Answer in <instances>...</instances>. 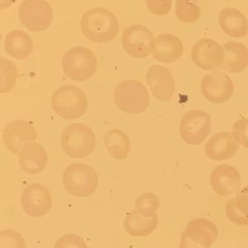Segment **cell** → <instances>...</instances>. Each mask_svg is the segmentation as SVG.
Listing matches in <instances>:
<instances>
[{"label": "cell", "instance_id": "31", "mask_svg": "<svg viewBox=\"0 0 248 248\" xmlns=\"http://www.w3.org/2000/svg\"><path fill=\"white\" fill-rule=\"evenodd\" d=\"M14 0H1V9H4L11 6Z\"/></svg>", "mask_w": 248, "mask_h": 248}, {"label": "cell", "instance_id": "27", "mask_svg": "<svg viewBox=\"0 0 248 248\" xmlns=\"http://www.w3.org/2000/svg\"><path fill=\"white\" fill-rule=\"evenodd\" d=\"M159 206V201L155 195L151 193H146L137 198L135 201V208L140 211L154 215L153 212L157 209Z\"/></svg>", "mask_w": 248, "mask_h": 248}, {"label": "cell", "instance_id": "24", "mask_svg": "<svg viewBox=\"0 0 248 248\" xmlns=\"http://www.w3.org/2000/svg\"><path fill=\"white\" fill-rule=\"evenodd\" d=\"M175 15L182 23L197 22L201 16L198 0H175Z\"/></svg>", "mask_w": 248, "mask_h": 248}, {"label": "cell", "instance_id": "6", "mask_svg": "<svg viewBox=\"0 0 248 248\" xmlns=\"http://www.w3.org/2000/svg\"><path fill=\"white\" fill-rule=\"evenodd\" d=\"M62 70L65 77L72 80H87L97 70L95 55L84 46L71 48L62 57Z\"/></svg>", "mask_w": 248, "mask_h": 248}, {"label": "cell", "instance_id": "13", "mask_svg": "<svg viewBox=\"0 0 248 248\" xmlns=\"http://www.w3.org/2000/svg\"><path fill=\"white\" fill-rule=\"evenodd\" d=\"M37 139L33 125L24 120H16L6 125L3 133V142L7 149L17 154L25 145Z\"/></svg>", "mask_w": 248, "mask_h": 248}, {"label": "cell", "instance_id": "8", "mask_svg": "<svg viewBox=\"0 0 248 248\" xmlns=\"http://www.w3.org/2000/svg\"><path fill=\"white\" fill-rule=\"evenodd\" d=\"M211 129V117L199 109H192L184 114L180 124V135L189 145H200L209 136Z\"/></svg>", "mask_w": 248, "mask_h": 248}, {"label": "cell", "instance_id": "21", "mask_svg": "<svg viewBox=\"0 0 248 248\" xmlns=\"http://www.w3.org/2000/svg\"><path fill=\"white\" fill-rule=\"evenodd\" d=\"M4 49L13 58L24 60L31 55L33 43L29 34L20 30H13L6 36Z\"/></svg>", "mask_w": 248, "mask_h": 248}, {"label": "cell", "instance_id": "14", "mask_svg": "<svg viewBox=\"0 0 248 248\" xmlns=\"http://www.w3.org/2000/svg\"><path fill=\"white\" fill-rule=\"evenodd\" d=\"M147 83L155 99L160 101H168L175 91V79L167 68L153 65L147 72Z\"/></svg>", "mask_w": 248, "mask_h": 248}, {"label": "cell", "instance_id": "12", "mask_svg": "<svg viewBox=\"0 0 248 248\" xmlns=\"http://www.w3.org/2000/svg\"><path fill=\"white\" fill-rule=\"evenodd\" d=\"M21 203L24 211L31 217H41L47 215L52 204L50 190L41 184H31L23 189Z\"/></svg>", "mask_w": 248, "mask_h": 248}, {"label": "cell", "instance_id": "29", "mask_svg": "<svg viewBox=\"0 0 248 248\" xmlns=\"http://www.w3.org/2000/svg\"><path fill=\"white\" fill-rule=\"evenodd\" d=\"M54 248H89L84 239L77 234H65L57 240Z\"/></svg>", "mask_w": 248, "mask_h": 248}, {"label": "cell", "instance_id": "22", "mask_svg": "<svg viewBox=\"0 0 248 248\" xmlns=\"http://www.w3.org/2000/svg\"><path fill=\"white\" fill-rule=\"evenodd\" d=\"M211 182L214 189L221 195H229L237 188L239 173L230 165H221L212 172Z\"/></svg>", "mask_w": 248, "mask_h": 248}, {"label": "cell", "instance_id": "7", "mask_svg": "<svg viewBox=\"0 0 248 248\" xmlns=\"http://www.w3.org/2000/svg\"><path fill=\"white\" fill-rule=\"evenodd\" d=\"M18 16L26 29L39 32L51 25L53 11L46 0H24L20 4Z\"/></svg>", "mask_w": 248, "mask_h": 248}, {"label": "cell", "instance_id": "20", "mask_svg": "<svg viewBox=\"0 0 248 248\" xmlns=\"http://www.w3.org/2000/svg\"><path fill=\"white\" fill-rule=\"evenodd\" d=\"M225 58L222 69L229 73H241L248 66V48L243 43L228 42L223 46Z\"/></svg>", "mask_w": 248, "mask_h": 248}, {"label": "cell", "instance_id": "5", "mask_svg": "<svg viewBox=\"0 0 248 248\" xmlns=\"http://www.w3.org/2000/svg\"><path fill=\"white\" fill-rule=\"evenodd\" d=\"M62 181L66 191L78 198L93 195L99 184L95 170L88 164L80 162L71 164L66 167Z\"/></svg>", "mask_w": 248, "mask_h": 248}, {"label": "cell", "instance_id": "28", "mask_svg": "<svg viewBox=\"0 0 248 248\" xmlns=\"http://www.w3.org/2000/svg\"><path fill=\"white\" fill-rule=\"evenodd\" d=\"M232 134L238 145L248 149V119L237 120L232 126Z\"/></svg>", "mask_w": 248, "mask_h": 248}, {"label": "cell", "instance_id": "10", "mask_svg": "<svg viewBox=\"0 0 248 248\" xmlns=\"http://www.w3.org/2000/svg\"><path fill=\"white\" fill-rule=\"evenodd\" d=\"M224 58L223 46L211 38L199 40L192 48V62L203 71H215L222 68Z\"/></svg>", "mask_w": 248, "mask_h": 248}, {"label": "cell", "instance_id": "11", "mask_svg": "<svg viewBox=\"0 0 248 248\" xmlns=\"http://www.w3.org/2000/svg\"><path fill=\"white\" fill-rule=\"evenodd\" d=\"M201 91L208 101L220 105L231 99L234 93L233 82L225 73L215 71L203 77Z\"/></svg>", "mask_w": 248, "mask_h": 248}, {"label": "cell", "instance_id": "17", "mask_svg": "<svg viewBox=\"0 0 248 248\" xmlns=\"http://www.w3.org/2000/svg\"><path fill=\"white\" fill-rule=\"evenodd\" d=\"M183 52V43L175 35L163 33L155 37L153 57L157 62L173 63L182 57Z\"/></svg>", "mask_w": 248, "mask_h": 248}, {"label": "cell", "instance_id": "32", "mask_svg": "<svg viewBox=\"0 0 248 248\" xmlns=\"http://www.w3.org/2000/svg\"><path fill=\"white\" fill-rule=\"evenodd\" d=\"M140 1H142V0H140Z\"/></svg>", "mask_w": 248, "mask_h": 248}, {"label": "cell", "instance_id": "2", "mask_svg": "<svg viewBox=\"0 0 248 248\" xmlns=\"http://www.w3.org/2000/svg\"><path fill=\"white\" fill-rule=\"evenodd\" d=\"M51 106L62 119H77L85 114L88 99L84 91L75 85H64L54 91Z\"/></svg>", "mask_w": 248, "mask_h": 248}, {"label": "cell", "instance_id": "19", "mask_svg": "<svg viewBox=\"0 0 248 248\" xmlns=\"http://www.w3.org/2000/svg\"><path fill=\"white\" fill-rule=\"evenodd\" d=\"M156 222V215H148L139 209H133L124 219V229L133 237H144L153 232Z\"/></svg>", "mask_w": 248, "mask_h": 248}, {"label": "cell", "instance_id": "30", "mask_svg": "<svg viewBox=\"0 0 248 248\" xmlns=\"http://www.w3.org/2000/svg\"><path fill=\"white\" fill-rule=\"evenodd\" d=\"M147 9L155 16H165L171 10L172 0H146Z\"/></svg>", "mask_w": 248, "mask_h": 248}, {"label": "cell", "instance_id": "26", "mask_svg": "<svg viewBox=\"0 0 248 248\" xmlns=\"http://www.w3.org/2000/svg\"><path fill=\"white\" fill-rule=\"evenodd\" d=\"M0 248H26L23 236L12 229H6L0 232Z\"/></svg>", "mask_w": 248, "mask_h": 248}, {"label": "cell", "instance_id": "1", "mask_svg": "<svg viewBox=\"0 0 248 248\" xmlns=\"http://www.w3.org/2000/svg\"><path fill=\"white\" fill-rule=\"evenodd\" d=\"M80 29L87 39L106 43L119 33V24L115 15L105 8H93L85 12L80 21Z\"/></svg>", "mask_w": 248, "mask_h": 248}, {"label": "cell", "instance_id": "25", "mask_svg": "<svg viewBox=\"0 0 248 248\" xmlns=\"http://www.w3.org/2000/svg\"><path fill=\"white\" fill-rule=\"evenodd\" d=\"M1 82L0 92L1 93H9L15 87L17 81V71L16 65L5 58H1Z\"/></svg>", "mask_w": 248, "mask_h": 248}, {"label": "cell", "instance_id": "23", "mask_svg": "<svg viewBox=\"0 0 248 248\" xmlns=\"http://www.w3.org/2000/svg\"><path fill=\"white\" fill-rule=\"evenodd\" d=\"M105 147L112 157L124 160L128 156L131 150L129 137L119 129L108 131L105 136Z\"/></svg>", "mask_w": 248, "mask_h": 248}, {"label": "cell", "instance_id": "3", "mask_svg": "<svg viewBox=\"0 0 248 248\" xmlns=\"http://www.w3.org/2000/svg\"><path fill=\"white\" fill-rule=\"evenodd\" d=\"M113 100L117 107L124 113L140 114L149 106V93L141 82L129 79L117 85Z\"/></svg>", "mask_w": 248, "mask_h": 248}, {"label": "cell", "instance_id": "4", "mask_svg": "<svg viewBox=\"0 0 248 248\" xmlns=\"http://www.w3.org/2000/svg\"><path fill=\"white\" fill-rule=\"evenodd\" d=\"M63 152L72 158H85L91 155L96 145L93 130L85 124H72L62 133Z\"/></svg>", "mask_w": 248, "mask_h": 248}, {"label": "cell", "instance_id": "18", "mask_svg": "<svg viewBox=\"0 0 248 248\" xmlns=\"http://www.w3.org/2000/svg\"><path fill=\"white\" fill-rule=\"evenodd\" d=\"M220 28L233 38H243L248 33V21L242 12L234 8H225L218 16Z\"/></svg>", "mask_w": 248, "mask_h": 248}, {"label": "cell", "instance_id": "15", "mask_svg": "<svg viewBox=\"0 0 248 248\" xmlns=\"http://www.w3.org/2000/svg\"><path fill=\"white\" fill-rule=\"evenodd\" d=\"M238 151V143L229 132H220L212 136L204 146L206 155L214 161L231 159Z\"/></svg>", "mask_w": 248, "mask_h": 248}, {"label": "cell", "instance_id": "16", "mask_svg": "<svg viewBox=\"0 0 248 248\" xmlns=\"http://www.w3.org/2000/svg\"><path fill=\"white\" fill-rule=\"evenodd\" d=\"M18 155L21 169L30 175L43 171L48 162V154L45 148L36 142L25 145Z\"/></svg>", "mask_w": 248, "mask_h": 248}, {"label": "cell", "instance_id": "9", "mask_svg": "<svg viewBox=\"0 0 248 248\" xmlns=\"http://www.w3.org/2000/svg\"><path fill=\"white\" fill-rule=\"evenodd\" d=\"M121 42L124 51L133 58H146L155 49L153 32L141 24L130 26L125 29Z\"/></svg>", "mask_w": 248, "mask_h": 248}]
</instances>
